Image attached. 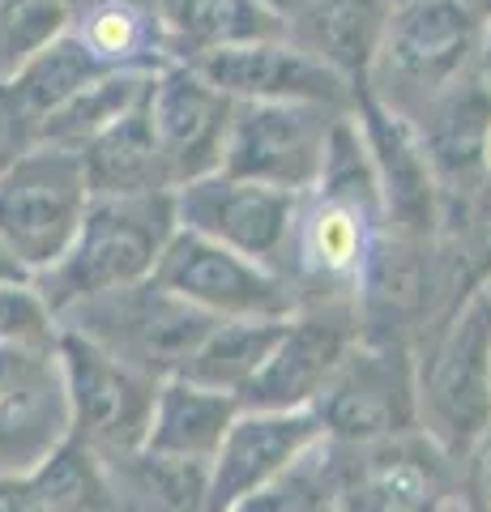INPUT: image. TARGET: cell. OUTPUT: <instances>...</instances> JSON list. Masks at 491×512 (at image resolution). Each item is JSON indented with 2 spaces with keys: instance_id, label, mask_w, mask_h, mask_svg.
Returning a JSON list of instances; mask_svg holds the SVG:
<instances>
[{
  "instance_id": "cell-1",
  "label": "cell",
  "mask_w": 491,
  "mask_h": 512,
  "mask_svg": "<svg viewBox=\"0 0 491 512\" xmlns=\"http://www.w3.org/2000/svg\"><path fill=\"white\" fill-rule=\"evenodd\" d=\"M171 231H176V205L171 192L146 197H90L86 218L77 227L69 252L56 269L35 278V291L52 308V316L77 308L86 299L129 291L154 274Z\"/></svg>"
},
{
  "instance_id": "cell-2",
  "label": "cell",
  "mask_w": 491,
  "mask_h": 512,
  "mask_svg": "<svg viewBox=\"0 0 491 512\" xmlns=\"http://www.w3.org/2000/svg\"><path fill=\"white\" fill-rule=\"evenodd\" d=\"M483 43L487 26L462 0H398L363 90L398 116H415L436 94L479 73Z\"/></svg>"
},
{
  "instance_id": "cell-3",
  "label": "cell",
  "mask_w": 491,
  "mask_h": 512,
  "mask_svg": "<svg viewBox=\"0 0 491 512\" xmlns=\"http://www.w3.org/2000/svg\"><path fill=\"white\" fill-rule=\"evenodd\" d=\"M491 431V308L470 291L436 325L432 346L419 355V436L449 461L474 453Z\"/></svg>"
},
{
  "instance_id": "cell-4",
  "label": "cell",
  "mask_w": 491,
  "mask_h": 512,
  "mask_svg": "<svg viewBox=\"0 0 491 512\" xmlns=\"http://www.w3.org/2000/svg\"><path fill=\"white\" fill-rule=\"evenodd\" d=\"M56 325L82 333L86 342L107 350L120 363L137 367L141 376L171 380L180 376L188 355L205 342V333L218 320L197 312L180 295H171L154 278H146L129 286V291H112V295L77 303V308L56 316Z\"/></svg>"
},
{
  "instance_id": "cell-5",
  "label": "cell",
  "mask_w": 491,
  "mask_h": 512,
  "mask_svg": "<svg viewBox=\"0 0 491 512\" xmlns=\"http://www.w3.org/2000/svg\"><path fill=\"white\" fill-rule=\"evenodd\" d=\"M86 205L82 158L56 146H30L0 167V244L18 256L30 278H39L69 252Z\"/></svg>"
},
{
  "instance_id": "cell-6",
  "label": "cell",
  "mask_w": 491,
  "mask_h": 512,
  "mask_svg": "<svg viewBox=\"0 0 491 512\" xmlns=\"http://www.w3.org/2000/svg\"><path fill=\"white\" fill-rule=\"evenodd\" d=\"M52 359L60 372V389H65L69 436L86 444L99 461L141 453L163 380L141 376L137 367L112 359L73 329L56 333Z\"/></svg>"
},
{
  "instance_id": "cell-7",
  "label": "cell",
  "mask_w": 491,
  "mask_h": 512,
  "mask_svg": "<svg viewBox=\"0 0 491 512\" xmlns=\"http://www.w3.org/2000/svg\"><path fill=\"white\" fill-rule=\"evenodd\" d=\"M312 414L334 444H376L419 431V355L402 338L363 333Z\"/></svg>"
},
{
  "instance_id": "cell-8",
  "label": "cell",
  "mask_w": 491,
  "mask_h": 512,
  "mask_svg": "<svg viewBox=\"0 0 491 512\" xmlns=\"http://www.w3.org/2000/svg\"><path fill=\"white\" fill-rule=\"evenodd\" d=\"M334 512H449L462 500L457 461L410 431L376 444H334Z\"/></svg>"
},
{
  "instance_id": "cell-9",
  "label": "cell",
  "mask_w": 491,
  "mask_h": 512,
  "mask_svg": "<svg viewBox=\"0 0 491 512\" xmlns=\"http://www.w3.org/2000/svg\"><path fill=\"white\" fill-rule=\"evenodd\" d=\"M150 278L214 320H287L304 303L295 282L278 269L180 227L171 231Z\"/></svg>"
},
{
  "instance_id": "cell-10",
  "label": "cell",
  "mask_w": 491,
  "mask_h": 512,
  "mask_svg": "<svg viewBox=\"0 0 491 512\" xmlns=\"http://www.w3.org/2000/svg\"><path fill=\"white\" fill-rule=\"evenodd\" d=\"M346 111L316 103H235L223 175L304 197L321 180L325 146Z\"/></svg>"
},
{
  "instance_id": "cell-11",
  "label": "cell",
  "mask_w": 491,
  "mask_h": 512,
  "mask_svg": "<svg viewBox=\"0 0 491 512\" xmlns=\"http://www.w3.org/2000/svg\"><path fill=\"white\" fill-rule=\"evenodd\" d=\"M363 338L359 299H304L282 325L257 380L244 389V410H312L325 384Z\"/></svg>"
},
{
  "instance_id": "cell-12",
  "label": "cell",
  "mask_w": 491,
  "mask_h": 512,
  "mask_svg": "<svg viewBox=\"0 0 491 512\" xmlns=\"http://www.w3.org/2000/svg\"><path fill=\"white\" fill-rule=\"evenodd\" d=\"M171 205H176L180 231L214 239V244L240 252L265 269H278V274L287 278L299 197L265 188V184L231 180V175L214 171V175H205V180L171 188Z\"/></svg>"
},
{
  "instance_id": "cell-13",
  "label": "cell",
  "mask_w": 491,
  "mask_h": 512,
  "mask_svg": "<svg viewBox=\"0 0 491 512\" xmlns=\"http://www.w3.org/2000/svg\"><path fill=\"white\" fill-rule=\"evenodd\" d=\"M235 103L214 90L193 64H163L146 90V120L163 154L167 184H193L223 167Z\"/></svg>"
},
{
  "instance_id": "cell-14",
  "label": "cell",
  "mask_w": 491,
  "mask_h": 512,
  "mask_svg": "<svg viewBox=\"0 0 491 512\" xmlns=\"http://www.w3.org/2000/svg\"><path fill=\"white\" fill-rule=\"evenodd\" d=\"M193 69L214 90H223L231 103H316L351 111L359 94L334 69H325L304 47H295L287 35L214 47V52L193 60Z\"/></svg>"
},
{
  "instance_id": "cell-15",
  "label": "cell",
  "mask_w": 491,
  "mask_h": 512,
  "mask_svg": "<svg viewBox=\"0 0 491 512\" xmlns=\"http://www.w3.org/2000/svg\"><path fill=\"white\" fill-rule=\"evenodd\" d=\"M325 440L312 410H240L205 474V512H231Z\"/></svg>"
},
{
  "instance_id": "cell-16",
  "label": "cell",
  "mask_w": 491,
  "mask_h": 512,
  "mask_svg": "<svg viewBox=\"0 0 491 512\" xmlns=\"http://www.w3.org/2000/svg\"><path fill=\"white\" fill-rule=\"evenodd\" d=\"M355 120L368 141L380 201H385V231L406 239H445V205H440L436 175L427 167L415 128L398 111L376 103L368 90L355 94Z\"/></svg>"
},
{
  "instance_id": "cell-17",
  "label": "cell",
  "mask_w": 491,
  "mask_h": 512,
  "mask_svg": "<svg viewBox=\"0 0 491 512\" xmlns=\"http://www.w3.org/2000/svg\"><path fill=\"white\" fill-rule=\"evenodd\" d=\"M393 5L398 0H316L304 18L287 26V39L334 69L346 86L363 90Z\"/></svg>"
},
{
  "instance_id": "cell-18",
  "label": "cell",
  "mask_w": 491,
  "mask_h": 512,
  "mask_svg": "<svg viewBox=\"0 0 491 512\" xmlns=\"http://www.w3.org/2000/svg\"><path fill=\"white\" fill-rule=\"evenodd\" d=\"M240 410H244L240 397L214 393V389H201V384L171 376V380L158 384L150 431H146L141 453L210 466L218 444H223V436L231 431V423L240 419Z\"/></svg>"
},
{
  "instance_id": "cell-19",
  "label": "cell",
  "mask_w": 491,
  "mask_h": 512,
  "mask_svg": "<svg viewBox=\"0 0 491 512\" xmlns=\"http://www.w3.org/2000/svg\"><path fill=\"white\" fill-rule=\"evenodd\" d=\"M65 436V389H60L56 359H47L18 389L0 397V474H30Z\"/></svg>"
},
{
  "instance_id": "cell-20",
  "label": "cell",
  "mask_w": 491,
  "mask_h": 512,
  "mask_svg": "<svg viewBox=\"0 0 491 512\" xmlns=\"http://www.w3.org/2000/svg\"><path fill=\"white\" fill-rule=\"evenodd\" d=\"M82 171L90 197H146V192H171L163 154L154 146L150 120H146V99L133 111H124L116 124H107L99 137L86 141L82 150Z\"/></svg>"
},
{
  "instance_id": "cell-21",
  "label": "cell",
  "mask_w": 491,
  "mask_h": 512,
  "mask_svg": "<svg viewBox=\"0 0 491 512\" xmlns=\"http://www.w3.org/2000/svg\"><path fill=\"white\" fill-rule=\"evenodd\" d=\"M103 73H116V69H103V64L86 52V43L65 30V35H56L47 47H39L13 77H5L0 90H5L13 116H22L30 124V133H35L52 111L65 107L77 90L99 82Z\"/></svg>"
},
{
  "instance_id": "cell-22",
  "label": "cell",
  "mask_w": 491,
  "mask_h": 512,
  "mask_svg": "<svg viewBox=\"0 0 491 512\" xmlns=\"http://www.w3.org/2000/svg\"><path fill=\"white\" fill-rule=\"evenodd\" d=\"M282 325L287 320H218L180 367V380L201 384V389H214V393L244 397V389L265 367L269 350L278 346Z\"/></svg>"
},
{
  "instance_id": "cell-23",
  "label": "cell",
  "mask_w": 491,
  "mask_h": 512,
  "mask_svg": "<svg viewBox=\"0 0 491 512\" xmlns=\"http://www.w3.org/2000/svg\"><path fill=\"white\" fill-rule=\"evenodd\" d=\"M154 73H133V69H116L103 73L99 82H90L86 90H77L73 99L52 111L39 128H35V146H56V150H82L86 141H94L107 124H116L124 111H133L150 90Z\"/></svg>"
},
{
  "instance_id": "cell-24",
  "label": "cell",
  "mask_w": 491,
  "mask_h": 512,
  "mask_svg": "<svg viewBox=\"0 0 491 512\" xmlns=\"http://www.w3.org/2000/svg\"><path fill=\"white\" fill-rule=\"evenodd\" d=\"M30 478H35V487L52 512H124L116 495V478L107 474V461H99L73 436L60 440L30 470Z\"/></svg>"
},
{
  "instance_id": "cell-25",
  "label": "cell",
  "mask_w": 491,
  "mask_h": 512,
  "mask_svg": "<svg viewBox=\"0 0 491 512\" xmlns=\"http://www.w3.org/2000/svg\"><path fill=\"white\" fill-rule=\"evenodd\" d=\"M107 466H120L124 483H116V491H129L146 512H205V474H210V466H201V461L133 453L107 461Z\"/></svg>"
},
{
  "instance_id": "cell-26",
  "label": "cell",
  "mask_w": 491,
  "mask_h": 512,
  "mask_svg": "<svg viewBox=\"0 0 491 512\" xmlns=\"http://www.w3.org/2000/svg\"><path fill=\"white\" fill-rule=\"evenodd\" d=\"M231 512H334V461L329 440H321L295 461L287 474H278L269 487L248 495Z\"/></svg>"
},
{
  "instance_id": "cell-27",
  "label": "cell",
  "mask_w": 491,
  "mask_h": 512,
  "mask_svg": "<svg viewBox=\"0 0 491 512\" xmlns=\"http://www.w3.org/2000/svg\"><path fill=\"white\" fill-rule=\"evenodd\" d=\"M69 30V0H0V82Z\"/></svg>"
},
{
  "instance_id": "cell-28",
  "label": "cell",
  "mask_w": 491,
  "mask_h": 512,
  "mask_svg": "<svg viewBox=\"0 0 491 512\" xmlns=\"http://www.w3.org/2000/svg\"><path fill=\"white\" fill-rule=\"evenodd\" d=\"M56 316L35 291V282H0V346L52 355L56 350Z\"/></svg>"
},
{
  "instance_id": "cell-29",
  "label": "cell",
  "mask_w": 491,
  "mask_h": 512,
  "mask_svg": "<svg viewBox=\"0 0 491 512\" xmlns=\"http://www.w3.org/2000/svg\"><path fill=\"white\" fill-rule=\"evenodd\" d=\"M453 239H462V261L474 274V282L491 278V184L479 192V197H474L462 231H457Z\"/></svg>"
},
{
  "instance_id": "cell-30",
  "label": "cell",
  "mask_w": 491,
  "mask_h": 512,
  "mask_svg": "<svg viewBox=\"0 0 491 512\" xmlns=\"http://www.w3.org/2000/svg\"><path fill=\"white\" fill-rule=\"evenodd\" d=\"M462 500L474 512H491V431L462 461Z\"/></svg>"
},
{
  "instance_id": "cell-31",
  "label": "cell",
  "mask_w": 491,
  "mask_h": 512,
  "mask_svg": "<svg viewBox=\"0 0 491 512\" xmlns=\"http://www.w3.org/2000/svg\"><path fill=\"white\" fill-rule=\"evenodd\" d=\"M0 512H52L30 474H0Z\"/></svg>"
},
{
  "instance_id": "cell-32",
  "label": "cell",
  "mask_w": 491,
  "mask_h": 512,
  "mask_svg": "<svg viewBox=\"0 0 491 512\" xmlns=\"http://www.w3.org/2000/svg\"><path fill=\"white\" fill-rule=\"evenodd\" d=\"M52 359V355H30V350H13V346H0V397H5L9 389H18V384L39 372V367Z\"/></svg>"
},
{
  "instance_id": "cell-33",
  "label": "cell",
  "mask_w": 491,
  "mask_h": 512,
  "mask_svg": "<svg viewBox=\"0 0 491 512\" xmlns=\"http://www.w3.org/2000/svg\"><path fill=\"white\" fill-rule=\"evenodd\" d=\"M257 5L269 13V18H274L282 30H287L291 22H299V18H304V13L316 5V0H257Z\"/></svg>"
},
{
  "instance_id": "cell-34",
  "label": "cell",
  "mask_w": 491,
  "mask_h": 512,
  "mask_svg": "<svg viewBox=\"0 0 491 512\" xmlns=\"http://www.w3.org/2000/svg\"><path fill=\"white\" fill-rule=\"evenodd\" d=\"M0 282H35L26 274V269L18 265V256H13L5 244H0Z\"/></svg>"
},
{
  "instance_id": "cell-35",
  "label": "cell",
  "mask_w": 491,
  "mask_h": 512,
  "mask_svg": "<svg viewBox=\"0 0 491 512\" xmlns=\"http://www.w3.org/2000/svg\"><path fill=\"white\" fill-rule=\"evenodd\" d=\"M462 5L474 13V18H479L487 30H491V0H462Z\"/></svg>"
},
{
  "instance_id": "cell-36",
  "label": "cell",
  "mask_w": 491,
  "mask_h": 512,
  "mask_svg": "<svg viewBox=\"0 0 491 512\" xmlns=\"http://www.w3.org/2000/svg\"><path fill=\"white\" fill-rule=\"evenodd\" d=\"M479 69H483V82L491 86V30H487V43H483V64Z\"/></svg>"
},
{
  "instance_id": "cell-37",
  "label": "cell",
  "mask_w": 491,
  "mask_h": 512,
  "mask_svg": "<svg viewBox=\"0 0 491 512\" xmlns=\"http://www.w3.org/2000/svg\"><path fill=\"white\" fill-rule=\"evenodd\" d=\"M474 291H479V299L487 303V308H491V278H483L479 286H474Z\"/></svg>"
},
{
  "instance_id": "cell-38",
  "label": "cell",
  "mask_w": 491,
  "mask_h": 512,
  "mask_svg": "<svg viewBox=\"0 0 491 512\" xmlns=\"http://www.w3.org/2000/svg\"><path fill=\"white\" fill-rule=\"evenodd\" d=\"M487 184H491V133H487Z\"/></svg>"
},
{
  "instance_id": "cell-39",
  "label": "cell",
  "mask_w": 491,
  "mask_h": 512,
  "mask_svg": "<svg viewBox=\"0 0 491 512\" xmlns=\"http://www.w3.org/2000/svg\"><path fill=\"white\" fill-rule=\"evenodd\" d=\"M449 512H474V508H470V504H466V500H457V504H453V508H449Z\"/></svg>"
}]
</instances>
